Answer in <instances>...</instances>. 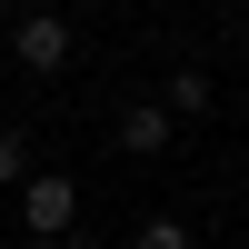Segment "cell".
Wrapping results in <instances>:
<instances>
[{"label":"cell","mask_w":249,"mask_h":249,"mask_svg":"<svg viewBox=\"0 0 249 249\" xmlns=\"http://www.w3.org/2000/svg\"><path fill=\"white\" fill-rule=\"evenodd\" d=\"M70 219H80V179L70 170H30L20 179V230L30 239H70Z\"/></svg>","instance_id":"1"},{"label":"cell","mask_w":249,"mask_h":249,"mask_svg":"<svg viewBox=\"0 0 249 249\" xmlns=\"http://www.w3.org/2000/svg\"><path fill=\"white\" fill-rule=\"evenodd\" d=\"M10 50H20V70H60V60H70V20H60V10H30Z\"/></svg>","instance_id":"2"},{"label":"cell","mask_w":249,"mask_h":249,"mask_svg":"<svg viewBox=\"0 0 249 249\" xmlns=\"http://www.w3.org/2000/svg\"><path fill=\"white\" fill-rule=\"evenodd\" d=\"M120 150H130V160L170 150V110H160V100H130V120H120Z\"/></svg>","instance_id":"3"},{"label":"cell","mask_w":249,"mask_h":249,"mask_svg":"<svg viewBox=\"0 0 249 249\" xmlns=\"http://www.w3.org/2000/svg\"><path fill=\"white\" fill-rule=\"evenodd\" d=\"M160 110H170V120H190V110H210V80H199V70H170V100H160Z\"/></svg>","instance_id":"4"},{"label":"cell","mask_w":249,"mask_h":249,"mask_svg":"<svg viewBox=\"0 0 249 249\" xmlns=\"http://www.w3.org/2000/svg\"><path fill=\"white\" fill-rule=\"evenodd\" d=\"M0 179H30V140L20 130H0Z\"/></svg>","instance_id":"5"},{"label":"cell","mask_w":249,"mask_h":249,"mask_svg":"<svg viewBox=\"0 0 249 249\" xmlns=\"http://www.w3.org/2000/svg\"><path fill=\"white\" fill-rule=\"evenodd\" d=\"M140 249H190V230H179V219H150V230H140Z\"/></svg>","instance_id":"6"},{"label":"cell","mask_w":249,"mask_h":249,"mask_svg":"<svg viewBox=\"0 0 249 249\" xmlns=\"http://www.w3.org/2000/svg\"><path fill=\"white\" fill-rule=\"evenodd\" d=\"M20 249H70V239H20Z\"/></svg>","instance_id":"7"}]
</instances>
